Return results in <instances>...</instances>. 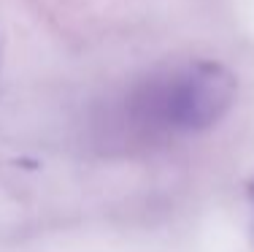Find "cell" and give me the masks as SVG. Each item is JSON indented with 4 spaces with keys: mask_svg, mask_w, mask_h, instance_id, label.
Segmentation results:
<instances>
[{
    "mask_svg": "<svg viewBox=\"0 0 254 252\" xmlns=\"http://www.w3.org/2000/svg\"><path fill=\"white\" fill-rule=\"evenodd\" d=\"M235 89V76L222 63L197 60L152 82L135 98V109L143 125L168 133H200L230 111Z\"/></svg>",
    "mask_w": 254,
    "mask_h": 252,
    "instance_id": "6da1fadb",
    "label": "cell"
},
{
    "mask_svg": "<svg viewBox=\"0 0 254 252\" xmlns=\"http://www.w3.org/2000/svg\"><path fill=\"white\" fill-rule=\"evenodd\" d=\"M249 195H252V203H254V182H252V187H249Z\"/></svg>",
    "mask_w": 254,
    "mask_h": 252,
    "instance_id": "7a4b0ae2",
    "label": "cell"
}]
</instances>
